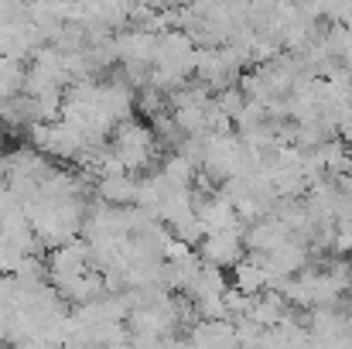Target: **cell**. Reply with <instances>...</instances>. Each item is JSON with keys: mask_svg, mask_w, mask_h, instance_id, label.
Listing matches in <instances>:
<instances>
[]
</instances>
